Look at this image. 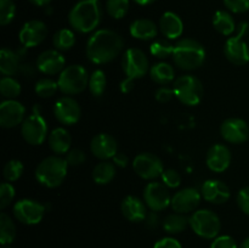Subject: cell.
Segmentation results:
<instances>
[{
	"mask_svg": "<svg viewBox=\"0 0 249 248\" xmlns=\"http://www.w3.org/2000/svg\"><path fill=\"white\" fill-rule=\"evenodd\" d=\"M15 187L12 186L11 182H2L0 185V208L5 209L10 206L15 198Z\"/></svg>",
	"mask_w": 249,
	"mask_h": 248,
	"instance_id": "cell-41",
	"label": "cell"
},
{
	"mask_svg": "<svg viewBox=\"0 0 249 248\" xmlns=\"http://www.w3.org/2000/svg\"><path fill=\"white\" fill-rule=\"evenodd\" d=\"M236 201H237L238 208H240L243 213L249 215V186L243 187V189H241L240 191H238Z\"/></svg>",
	"mask_w": 249,
	"mask_h": 248,
	"instance_id": "cell-46",
	"label": "cell"
},
{
	"mask_svg": "<svg viewBox=\"0 0 249 248\" xmlns=\"http://www.w3.org/2000/svg\"><path fill=\"white\" fill-rule=\"evenodd\" d=\"M220 134L228 142L243 143L249 138V126L247 122L241 118H228L221 123Z\"/></svg>",
	"mask_w": 249,
	"mask_h": 248,
	"instance_id": "cell-17",
	"label": "cell"
},
{
	"mask_svg": "<svg viewBox=\"0 0 249 248\" xmlns=\"http://www.w3.org/2000/svg\"><path fill=\"white\" fill-rule=\"evenodd\" d=\"M12 211H14L15 218L19 223L24 225H36L43 220L45 207L33 199L23 198L15 203Z\"/></svg>",
	"mask_w": 249,
	"mask_h": 248,
	"instance_id": "cell-11",
	"label": "cell"
},
{
	"mask_svg": "<svg viewBox=\"0 0 249 248\" xmlns=\"http://www.w3.org/2000/svg\"><path fill=\"white\" fill-rule=\"evenodd\" d=\"M121 211L124 218H126L131 223H141L147 218L145 201H141L135 196H126L122 201Z\"/></svg>",
	"mask_w": 249,
	"mask_h": 248,
	"instance_id": "cell-23",
	"label": "cell"
},
{
	"mask_svg": "<svg viewBox=\"0 0 249 248\" xmlns=\"http://www.w3.org/2000/svg\"><path fill=\"white\" fill-rule=\"evenodd\" d=\"M134 1H135L136 4L142 5V6H145V5H150V4H152V2H155L156 0H134Z\"/></svg>",
	"mask_w": 249,
	"mask_h": 248,
	"instance_id": "cell-52",
	"label": "cell"
},
{
	"mask_svg": "<svg viewBox=\"0 0 249 248\" xmlns=\"http://www.w3.org/2000/svg\"><path fill=\"white\" fill-rule=\"evenodd\" d=\"M224 5L233 14H243L249 10V0H224Z\"/></svg>",
	"mask_w": 249,
	"mask_h": 248,
	"instance_id": "cell-44",
	"label": "cell"
},
{
	"mask_svg": "<svg viewBox=\"0 0 249 248\" xmlns=\"http://www.w3.org/2000/svg\"><path fill=\"white\" fill-rule=\"evenodd\" d=\"M89 78L87 70L82 65L67 66L58 74V90L67 96L80 94L89 85Z\"/></svg>",
	"mask_w": 249,
	"mask_h": 248,
	"instance_id": "cell-6",
	"label": "cell"
},
{
	"mask_svg": "<svg viewBox=\"0 0 249 248\" xmlns=\"http://www.w3.org/2000/svg\"><path fill=\"white\" fill-rule=\"evenodd\" d=\"M2 248H11V247H9V246H2Z\"/></svg>",
	"mask_w": 249,
	"mask_h": 248,
	"instance_id": "cell-54",
	"label": "cell"
},
{
	"mask_svg": "<svg viewBox=\"0 0 249 248\" xmlns=\"http://www.w3.org/2000/svg\"><path fill=\"white\" fill-rule=\"evenodd\" d=\"M173 96H174V91H173V88L170 89V88L165 87V85L158 88V89L156 90V92H155L156 100H157L158 102H160V104H165V102H169L170 100L173 99Z\"/></svg>",
	"mask_w": 249,
	"mask_h": 248,
	"instance_id": "cell-47",
	"label": "cell"
},
{
	"mask_svg": "<svg viewBox=\"0 0 249 248\" xmlns=\"http://www.w3.org/2000/svg\"><path fill=\"white\" fill-rule=\"evenodd\" d=\"M122 68L126 77L140 79L148 71L147 56L140 49H126L122 57Z\"/></svg>",
	"mask_w": 249,
	"mask_h": 248,
	"instance_id": "cell-10",
	"label": "cell"
},
{
	"mask_svg": "<svg viewBox=\"0 0 249 248\" xmlns=\"http://www.w3.org/2000/svg\"><path fill=\"white\" fill-rule=\"evenodd\" d=\"M16 15V6L12 0H0V24L7 26L11 23Z\"/></svg>",
	"mask_w": 249,
	"mask_h": 248,
	"instance_id": "cell-40",
	"label": "cell"
},
{
	"mask_svg": "<svg viewBox=\"0 0 249 248\" xmlns=\"http://www.w3.org/2000/svg\"><path fill=\"white\" fill-rule=\"evenodd\" d=\"M238 248H249V237L246 238V240L243 241L240 246H238Z\"/></svg>",
	"mask_w": 249,
	"mask_h": 248,
	"instance_id": "cell-53",
	"label": "cell"
},
{
	"mask_svg": "<svg viewBox=\"0 0 249 248\" xmlns=\"http://www.w3.org/2000/svg\"><path fill=\"white\" fill-rule=\"evenodd\" d=\"M21 134L26 142L31 145H41L48 138V124L41 114H29L21 124Z\"/></svg>",
	"mask_w": 249,
	"mask_h": 248,
	"instance_id": "cell-9",
	"label": "cell"
},
{
	"mask_svg": "<svg viewBox=\"0 0 249 248\" xmlns=\"http://www.w3.org/2000/svg\"><path fill=\"white\" fill-rule=\"evenodd\" d=\"M92 180L97 185H107L116 177V165L108 160H102L92 169Z\"/></svg>",
	"mask_w": 249,
	"mask_h": 248,
	"instance_id": "cell-29",
	"label": "cell"
},
{
	"mask_svg": "<svg viewBox=\"0 0 249 248\" xmlns=\"http://www.w3.org/2000/svg\"><path fill=\"white\" fill-rule=\"evenodd\" d=\"M106 10L112 18H123L128 14L129 0H107Z\"/></svg>",
	"mask_w": 249,
	"mask_h": 248,
	"instance_id": "cell-38",
	"label": "cell"
},
{
	"mask_svg": "<svg viewBox=\"0 0 249 248\" xmlns=\"http://www.w3.org/2000/svg\"><path fill=\"white\" fill-rule=\"evenodd\" d=\"M48 36V27L43 21L31 19L26 22L18 33L19 43L26 49L36 48Z\"/></svg>",
	"mask_w": 249,
	"mask_h": 248,
	"instance_id": "cell-14",
	"label": "cell"
},
{
	"mask_svg": "<svg viewBox=\"0 0 249 248\" xmlns=\"http://www.w3.org/2000/svg\"><path fill=\"white\" fill-rule=\"evenodd\" d=\"M29 2H32V4L36 5V6L43 7V6H48V5L51 2V0H29Z\"/></svg>",
	"mask_w": 249,
	"mask_h": 248,
	"instance_id": "cell-51",
	"label": "cell"
},
{
	"mask_svg": "<svg viewBox=\"0 0 249 248\" xmlns=\"http://www.w3.org/2000/svg\"><path fill=\"white\" fill-rule=\"evenodd\" d=\"M134 80L133 78H129L126 77L125 79H123L121 82V85H119V88H121V91L124 92V94H128V92H130L131 90L134 89Z\"/></svg>",
	"mask_w": 249,
	"mask_h": 248,
	"instance_id": "cell-50",
	"label": "cell"
},
{
	"mask_svg": "<svg viewBox=\"0 0 249 248\" xmlns=\"http://www.w3.org/2000/svg\"><path fill=\"white\" fill-rule=\"evenodd\" d=\"M202 197L207 202L213 204H223L230 199L231 191L225 182L216 179H209L204 181L201 189Z\"/></svg>",
	"mask_w": 249,
	"mask_h": 248,
	"instance_id": "cell-22",
	"label": "cell"
},
{
	"mask_svg": "<svg viewBox=\"0 0 249 248\" xmlns=\"http://www.w3.org/2000/svg\"><path fill=\"white\" fill-rule=\"evenodd\" d=\"M153 248H182L181 243L174 237H164L155 243Z\"/></svg>",
	"mask_w": 249,
	"mask_h": 248,
	"instance_id": "cell-48",
	"label": "cell"
},
{
	"mask_svg": "<svg viewBox=\"0 0 249 248\" xmlns=\"http://www.w3.org/2000/svg\"><path fill=\"white\" fill-rule=\"evenodd\" d=\"M26 108L16 100H5L0 105V125L2 128H15L23 123Z\"/></svg>",
	"mask_w": 249,
	"mask_h": 248,
	"instance_id": "cell-16",
	"label": "cell"
},
{
	"mask_svg": "<svg viewBox=\"0 0 249 248\" xmlns=\"http://www.w3.org/2000/svg\"><path fill=\"white\" fill-rule=\"evenodd\" d=\"M231 159V151L229 150L228 146L223 143H216L213 145L208 150L206 156L207 167L214 173H223L230 167Z\"/></svg>",
	"mask_w": 249,
	"mask_h": 248,
	"instance_id": "cell-21",
	"label": "cell"
},
{
	"mask_svg": "<svg viewBox=\"0 0 249 248\" xmlns=\"http://www.w3.org/2000/svg\"><path fill=\"white\" fill-rule=\"evenodd\" d=\"M106 85H107V78L104 71L101 70L94 71L92 74L90 75L89 85H88L92 96L95 97L101 96V95L105 92V90H106Z\"/></svg>",
	"mask_w": 249,
	"mask_h": 248,
	"instance_id": "cell-34",
	"label": "cell"
},
{
	"mask_svg": "<svg viewBox=\"0 0 249 248\" xmlns=\"http://www.w3.org/2000/svg\"><path fill=\"white\" fill-rule=\"evenodd\" d=\"M16 238V226L12 219L2 212L0 214V243L2 246L11 245Z\"/></svg>",
	"mask_w": 249,
	"mask_h": 248,
	"instance_id": "cell-32",
	"label": "cell"
},
{
	"mask_svg": "<svg viewBox=\"0 0 249 248\" xmlns=\"http://www.w3.org/2000/svg\"><path fill=\"white\" fill-rule=\"evenodd\" d=\"M68 163L60 156H49L44 158L36 169V179L48 189L58 187L67 177Z\"/></svg>",
	"mask_w": 249,
	"mask_h": 248,
	"instance_id": "cell-4",
	"label": "cell"
},
{
	"mask_svg": "<svg viewBox=\"0 0 249 248\" xmlns=\"http://www.w3.org/2000/svg\"><path fill=\"white\" fill-rule=\"evenodd\" d=\"M130 34L139 40H151L157 36L158 28L152 19L138 18L130 24Z\"/></svg>",
	"mask_w": 249,
	"mask_h": 248,
	"instance_id": "cell-26",
	"label": "cell"
},
{
	"mask_svg": "<svg viewBox=\"0 0 249 248\" xmlns=\"http://www.w3.org/2000/svg\"><path fill=\"white\" fill-rule=\"evenodd\" d=\"M124 40L117 32L99 29L87 43V56L95 65H105L113 61L121 53Z\"/></svg>",
	"mask_w": 249,
	"mask_h": 248,
	"instance_id": "cell-1",
	"label": "cell"
},
{
	"mask_svg": "<svg viewBox=\"0 0 249 248\" xmlns=\"http://www.w3.org/2000/svg\"><path fill=\"white\" fill-rule=\"evenodd\" d=\"M247 31V22H241L237 34L230 36L224 46V53H225L226 58L236 66H243L249 62V46L243 39Z\"/></svg>",
	"mask_w": 249,
	"mask_h": 248,
	"instance_id": "cell-8",
	"label": "cell"
},
{
	"mask_svg": "<svg viewBox=\"0 0 249 248\" xmlns=\"http://www.w3.org/2000/svg\"><path fill=\"white\" fill-rule=\"evenodd\" d=\"M34 90L39 97L48 99V97L53 96L56 94V91L58 90V84L51 78H41L36 82Z\"/></svg>",
	"mask_w": 249,
	"mask_h": 248,
	"instance_id": "cell-36",
	"label": "cell"
},
{
	"mask_svg": "<svg viewBox=\"0 0 249 248\" xmlns=\"http://www.w3.org/2000/svg\"><path fill=\"white\" fill-rule=\"evenodd\" d=\"M112 160H113L114 165H117V167H119V168H125L129 163L128 156L124 155V153H122V152L117 153V155L112 158Z\"/></svg>",
	"mask_w": 249,
	"mask_h": 248,
	"instance_id": "cell-49",
	"label": "cell"
},
{
	"mask_svg": "<svg viewBox=\"0 0 249 248\" xmlns=\"http://www.w3.org/2000/svg\"><path fill=\"white\" fill-rule=\"evenodd\" d=\"M160 29L165 38L173 40L181 36L184 32V23L175 12L167 11L160 18Z\"/></svg>",
	"mask_w": 249,
	"mask_h": 248,
	"instance_id": "cell-24",
	"label": "cell"
},
{
	"mask_svg": "<svg viewBox=\"0 0 249 248\" xmlns=\"http://www.w3.org/2000/svg\"><path fill=\"white\" fill-rule=\"evenodd\" d=\"M71 143H72V138L67 129L55 128L49 135V146L51 151L57 156L66 155L70 151Z\"/></svg>",
	"mask_w": 249,
	"mask_h": 248,
	"instance_id": "cell-25",
	"label": "cell"
},
{
	"mask_svg": "<svg viewBox=\"0 0 249 248\" xmlns=\"http://www.w3.org/2000/svg\"><path fill=\"white\" fill-rule=\"evenodd\" d=\"M133 168L136 174L145 180L157 179L162 177L164 167L160 158L150 152H143L136 156L133 160Z\"/></svg>",
	"mask_w": 249,
	"mask_h": 248,
	"instance_id": "cell-13",
	"label": "cell"
},
{
	"mask_svg": "<svg viewBox=\"0 0 249 248\" xmlns=\"http://www.w3.org/2000/svg\"><path fill=\"white\" fill-rule=\"evenodd\" d=\"M65 159L68 163V165H71V167H77V165H82L85 162L87 156H85V152L83 150L73 148V150H70L66 153Z\"/></svg>",
	"mask_w": 249,
	"mask_h": 248,
	"instance_id": "cell-43",
	"label": "cell"
},
{
	"mask_svg": "<svg viewBox=\"0 0 249 248\" xmlns=\"http://www.w3.org/2000/svg\"><path fill=\"white\" fill-rule=\"evenodd\" d=\"M213 26L220 34L226 36H230L235 32L236 24L232 15L228 11L219 10L213 16Z\"/></svg>",
	"mask_w": 249,
	"mask_h": 248,
	"instance_id": "cell-30",
	"label": "cell"
},
{
	"mask_svg": "<svg viewBox=\"0 0 249 248\" xmlns=\"http://www.w3.org/2000/svg\"><path fill=\"white\" fill-rule=\"evenodd\" d=\"M53 44L56 50L58 51L70 50L75 44V34L68 28L60 29L53 34Z\"/></svg>",
	"mask_w": 249,
	"mask_h": 248,
	"instance_id": "cell-33",
	"label": "cell"
},
{
	"mask_svg": "<svg viewBox=\"0 0 249 248\" xmlns=\"http://www.w3.org/2000/svg\"><path fill=\"white\" fill-rule=\"evenodd\" d=\"M187 226H190V220L185 216V214L181 213H172L163 220V229L170 235L182 232L186 230Z\"/></svg>",
	"mask_w": 249,
	"mask_h": 248,
	"instance_id": "cell-31",
	"label": "cell"
},
{
	"mask_svg": "<svg viewBox=\"0 0 249 248\" xmlns=\"http://www.w3.org/2000/svg\"><path fill=\"white\" fill-rule=\"evenodd\" d=\"M53 114L56 119L63 125H73L78 123L82 114L79 104L71 96L60 97L53 106Z\"/></svg>",
	"mask_w": 249,
	"mask_h": 248,
	"instance_id": "cell-15",
	"label": "cell"
},
{
	"mask_svg": "<svg viewBox=\"0 0 249 248\" xmlns=\"http://www.w3.org/2000/svg\"><path fill=\"white\" fill-rule=\"evenodd\" d=\"M21 58L17 51L9 48H2L0 51V72L4 77H11L19 72Z\"/></svg>",
	"mask_w": 249,
	"mask_h": 248,
	"instance_id": "cell-27",
	"label": "cell"
},
{
	"mask_svg": "<svg viewBox=\"0 0 249 248\" xmlns=\"http://www.w3.org/2000/svg\"><path fill=\"white\" fill-rule=\"evenodd\" d=\"M173 91L174 96L186 106H197L204 94L201 80L192 74L178 77L173 83Z\"/></svg>",
	"mask_w": 249,
	"mask_h": 248,
	"instance_id": "cell-5",
	"label": "cell"
},
{
	"mask_svg": "<svg viewBox=\"0 0 249 248\" xmlns=\"http://www.w3.org/2000/svg\"><path fill=\"white\" fill-rule=\"evenodd\" d=\"M172 56L178 67L185 71H192L203 65L206 50L203 45L195 39L184 38L175 44Z\"/></svg>",
	"mask_w": 249,
	"mask_h": 248,
	"instance_id": "cell-3",
	"label": "cell"
},
{
	"mask_svg": "<svg viewBox=\"0 0 249 248\" xmlns=\"http://www.w3.org/2000/svg\"><path fill=\"white\" fill-rule=\"evenodd\" d=\"M90 151L96 158L101 160L112 159L118 153L117 140L112 135L106 133H100L91 139Z\"/></svg>",
	"mask_w": 249,
	"mask_h": 248,
	"instance_id": "cell-19",
	"label": "cell"
},
{
	"mask_svg": "<svg viewBox=\"0 0 249 248\" xmlns=\"http://www.w3.org/2000/svg\"><path fill=\"white\" fill-rule=\"evenodd\" d=\"M211 248H238V246L233 237L229 235H221L214 238Z\"/></svg>",
	"mask_w": 249,
	"mask_h": 248,
	"instance_id": "cell-45",
	"label": "cell"
},
{
	"mask_svg": "<svg viewBox=\"0 0 249 248\" xmlns=\"http://www.w3.org/2000/svg\"><path fill=\"white\" fill-rule=\"evenodd\" d=\"M143 201L152 212H160L170 206L172 196L169 189L163 182L151 181L143 190Z\"/></svg>",
	"mask_w": 249,
	"mask_h": 248,
	"instance_id": "cell-12",
	"label": "cell"
},
{
	"mask_svg": "<svg viewBox=\"0 0 249 248\" xmlns=\"http://www.w3.org/2000/svg\"><path fill=\"white\" fill-rule=\"evenodd\" d=\"M202 194L197 189L194 187H186L180 191H178L174 196L172 197V207L175 213L186 214L190 212L195 211L198 207L201 202Z\"/></svg>",
	"mask_w": 249,
	"mask_h": 248,
	"instance_id": "cell-18",
	"label": "cell"
},
{
	"mask_svg": "<svg viewBox=\"0 0 249 248\" xmlns=\"http://www.w3.org/2000/svg\"><path fill=\"white\" fill-rule=\"evenodd\" d=\"M190 228L197 236L206 240L218 237L221 230V221L214 212L209 209H199L189 218Z\"/></svg>",
	"mask_w": 249,
	"mask_h": 248,
	"instance_id": "cell-7",
	"label": "cell"
},
{
	"mask_svg": "<svg viewBox=\"0 0 249 248\" xmlns=\"http://www.w3.org/2000/svg\"><path fill=\"white\" fill-rule=\"evenodd\" d=\"M162 181L168 189H175L181 184V175L175 169H165L162 174Z\"/></svg>",
	"mask_w": 249,
	"mask_h": 248,
	"instance_id": "cell-42",
	"label": "cell"
},
{
	"mask_svg": "<svg viewBox=\"0 0 249 248\" xmlns=\"http://www.w3.org/2000/svg\"><path fill=\"white\" fill-rule=\"evenodd\" d=\"M36 68L44 74H60L66 68V60L58 50H45L36 58Z\"/></svg>",
	"mask_w": 249,
	"mask_h": 248,
	"instance_id": "cell-20",
	"label": "cell"
},
{
	"mask_svg": "<svg viewBox=\"0 0 249 248\" xmlns=\"http://www.w3.org/2000/svg\"><path fill=\"white\" fill-rule=\"evenodd\" d=\"M150 51L155 57L160 58H167L174 53V45L170 41L163 40V39H158V40L153 41L150 46Z\"/></svg>",
	"mask_w": 249,
	"mask_h": 248,
	"instance_id": "cell-39",
	"label": "cell"
},
{
	"mask_svg": "<svg viewBox=\"0 0 249 248\" xmlns=\"http://www.w3.org/2000/svg\"><path fill=\"white\" fill-rule=\"evenodd\" d=\"M24 167L22 164L21 160L18 159H11L4 165V169H2V175H4L5 180L7 182H14L17 181L19 177L23 174Z\"/></svg>",
	"mask_w": 249,
	"mask_h": 248,
	"instance_id": "cell-37",
	"label": "cell"
},
{
	"mask_svg": "<svg viewBox=\"0 0 249 248\" xmlns=\"http://www.w3.org/2000/svg\"><path fill=\"white\" fill-rule=\"evenodd\" d=\"M151 79L160 85H168L175 79V70L172 65L165 62H158L150 70Z\"/></svg>",
	"mask_w": 249,
	"mask_h": 248,
	"instance_id": "cell-28",
	"label": "cell"
},
{
	"mask_svg": "<svg viewBox=\"0 0 249 248\" xmlns=\"http://www.w3.org/2000/svg\"><path fill=\"white\" fill-rule=\"evenodd\" d=\"M71 27L79 33L95 31L101 21L99 0H79L68 14Z\"/></svg>",
	"mask_w": 249,
	"mask_h": 248,
	"instance_id": "cell-2",
	"label": "cell"
},
{
	"mask_svg": "<svg viewBox=\"0 0 249 248\" xmlns=\"http://www.w3.org/2000/svg\"><path fill=\"white\" fill-rule=\"evenodd\" d=\"M21 85L15 78L2 77L0 80V92L6 100H15L21 94Z\"/></svg>",
	"mask_w": 249,
	"mask_h": 248,
	"instance_id": "cell-35",
	"label": "cell"
}]
</instances>
